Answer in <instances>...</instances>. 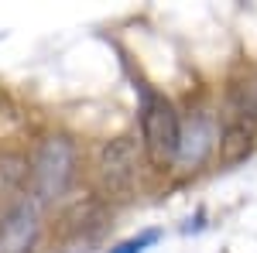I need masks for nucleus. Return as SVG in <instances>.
<instances>
[{"instance_id":"3","label":"nucleus","mask_w":257,"mask_h":253,"mask_svg":"<svg viewBox=\"0 0 257 253\" xmlns=\"http://www.w3.org/2000/svg\"><path fill=\"white\" fill-rule=\"evenodd\" d=\"M76 178V144L69 137H45L31 157V198L55 202Z\"/></svg>"},{"instance_id":"7","label":"nucleus","mask_w":257,"mask_h":253,"mask_svg":"<svg viewBox=\"0 0 257 253\" xmlns=\"http://www.w3.org/2000/svg\"><path fill=\"white\" fill-rule=\"evenodd\" d=\"M158 239H161V229H144V233H138V236H131V239H123V243H117L110 253H144V250H151Z\"/></svg>"},{"instance_id":"2","label":"nucleus","mask_w":257,"mask_h":253,"mask_svg":"<svg viewBox=\"0 0 257 253\" xmlns=\"http://www.w3.org/2000/svg\"><path fill=\"white\" fill-rule=\"evenodd\" d=\"M138 117H141V147L151 157V164H175L178 161V147H182V117H178L175 103L151 89L148 82L138 86Z\"/></svg>"},{"instance_id":"4","label":"nucleus","mask_w":257,"mask_h":253,"mask_svg":"<svg viewBox=\"0 0 257 253\" xmlns=\"http://www.w3.org/2000/svg\"><path fill=\"white\" fill-rule=\"evenodd\" d=\"M141 171V151L134 137H113L99 147L96 154V181L99 188L113 198H127L138 188Z\"/></svg>"},{"instance_id":"1","label":"nucleus","mask_w":257,"mask_h":253,"mask_svg":"<svg viewBox=\"0 0 257 253\" xmlns=\"http://www.w3.org/2000/svg\"><path fill=\"white\" fill-rule=\"evenodd\" d=\"M257 144V76H240L226 86L223 127H219V161L233 168L254 154Z\"/></svg>"},{"instance_id":"5","label":"nucleus","mask_w":257,"mask_h":253,"mask_svg":"<svg viewBox=\"0 0 257 253\" xmlns=\"http://www.w3.org/2000/svg\"><path fill=\"white\" fill-rule=\"evenodd\" d=\"M41 233L38 202L35 198H18L0 215V253H31Z\"/></svg>"},{"instance_id":"6","label":"nucleus","mask_w":257,"mask_h":253,"mask_svg":"<svg viewBox=\"0 0 257 253\" xmlns=\"http://www.w3.org/2000/svg\"><path fill=\"white\" fill-rule=\"evenodd\" d=\"M213 130H209V123L206 120H199V123H182V147H178V161L182 164H192L196 168L202 157L213 151Z\"/></svg>"}]
</instances>
